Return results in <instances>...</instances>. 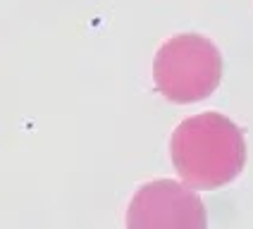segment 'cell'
Returning a JSON list of instances; mask_svg holds the SVG:
<instances>
[{
    "label": "cell",
    "instance_id": "1",
    "mask_svg": "<svg viewBox=\"0 0 253 229\" xmlns=\"http://www.w3.org/2000/svg\"><path fill=\"white\" fill-rule=\"evenodd\" d=\"M169 157L184 184L196 191H211L241 174L246 165V141L229 117L201 113L174 129Z\"/></svg>",
    "mask_w": 253,
    "mask_h": 229
},
{
    "label": "cell",
    "instance_id": "2",
    "mask_svg": "<svg viewBox=\"0 0 253 229\" xmlns=\"http://www.w3.org/2000/svg\"><path fill=\"white\" fill-rule=\"evenodd\" d=\"M222 79V55L201 34H179L160 45L153 60L155 88L177 105L206 100Z\"/></svg>",
    "mask_w": 253,
    "mask_h": 229
},
{
    "label": "cell",
    "instance_id": "3",
    "mask_svg": "<svg viewBox=\"0 0 253 229\" xmlns=\"http://www.w3.org/2000/svg\"><path fill=\"white\" fill-rule=\"evenodd\" d=\"M126 229H208V215L196 189L174 179H155L129 200Z\"/></svg>",
    "mask_w": 253,
    "mask_h": 229
}]
</instances>
